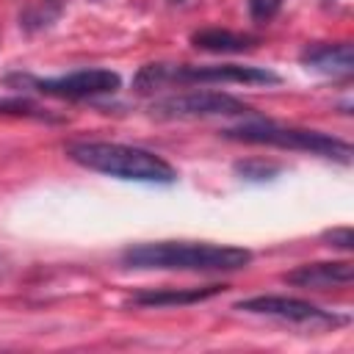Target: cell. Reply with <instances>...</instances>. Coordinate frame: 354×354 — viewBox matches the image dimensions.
I'll return each mask as SVG.
<instances>
[{
    "mask_svg": "<svg viewBox=\"0 0 354 354\" xmlns=\"http://www.w3.org/2000/svg\"><path fill=\"white\" fill-rule=\"evenodd\" d=\"M252 252L221 243H191V241H158L138 243L122 252L127 268L155 271H238L249 266Z\"/></svg>",
    "mask_w": 354,
    "mask_h": 354,
    "instance_id": "obj_1",
    "label": "cell"
},
{
    "mask_svg": "<svg viewBox=\"0 0 354 354\" xmlns=\"http://www.w3.org/2000/svg\"><path fill=\"white\" fill-rule=\"evenodd\" d=\"M66 158L83 169L119 177V180L160 183V185H169L177 180V171L169 160L141 147H127L113 141H75L66 147Z\"/></svg>",
    "mask_w": 354,
    "mask_h": 354,
    "instance_id": "obj_2",
    "label": "cell"
},
{
    "mask_svg": "<svg viewBox=\"0 0 354 354\" xmlns=\"http://www.w3.org/2000/svg\"><path fill=\"white\" fill-rule=\"evenodd\" d=\"M174 83H279V77L271 69L241 64H147L133 77V88L138 94H152Z\"/></svg>",
    "mask_w": 354,
    "mask_h": 354,
    "instance_id": "obj_3",
    "label": "cell"
},
{
    "mask_svg": "<svg viewBox=\"0 0 354 354\" xmlns=\"http://www.w3.org/2000/svg\"><path fill=\"white\" fill-rule=\"evenodd\" d=\"M224 138L246 141V144H268L279 149H299L321 158H335L340 163L351 160V147L335 136H326L321 130H301V127H279L271 122H246L238 127L221 130Z\"/></svg>",
    "mask_w": 354,
    "mask_h": 354,
    "instance_id": "obj_4",
    "label": "cell"
},
{
    "mask_svg": "<svg viewBox=\"0 0 354 354\" xmlns=\"http://www.w3.org/2000/svg\"><path fill=\"white\" fill-rule=\"evenodd\" d=\"M152 113L160 119H205V116H241V113H252V108L221 91H188L152 102Z\"/></svg>",
    "mask_w": 354,
    "mask_h": 354,
    "instance_id": "obj_5",
    "label": "cell"
},
{
    "mask_svg": "<svg viewBox=\"0 0 354 354\" xmlns=\"http://www.w3.org/2000/svg\"><path fill=\"white\" fill-rule=\"evenodd\" d=\"M22 83H30L36 91L61 97V100H86L97 94H111L122 86L119 75L111 69H80V72H69L61 77H44V80L22 77Z\"/></svg>",
    "mask_w": 354,
    "mask_h": 354,
    "instance_id": "obj_6",
    "label": "cell"
},
{
    "mask_svg": "<svg viewBox=\"0 0 354 354\" xmlns=\"http://www.w3.org/2000/svg\"><path fill=\"white\" fill-rule=\"evenodd\" d=\"M235 310L243 313H254V315H271V318H282V321H293V324H337L340 318L310 304L301 299H290V296H252L235 304Z\"/></svg>",
    "mask_w": 354,
    "mask_h": 354,
    "instance_id": "obj_7",
    "label": "cell"
},
{
    "mask_svg": "<svg viewBox=\"0 0 354 354\" xmlns=\"http://www.w3.org/2000/svg\"><path fill=\"white\" fill-rule=\"evenodd\" d=\"M285 282L296 288H346L354 279V266L351 260H335V263H304L282 277Z\"/></svg>",
    "mask_w": 354,
    "mask_h": 354,
    "instance_id": "obj_8",
    "label": "cell"
},
{
    "mask_svg": "<svg viewBox=\"0 0 354 354\" xmlns=\"http://www.w3.org/2000/svg\"><path fill=\"white\" fill-rule=\"evenodd\" d=\"M301 64L321 72V75H351L354 69V53L348 41L337 44H310L301 53Z\"/></svg>",
    "mask_w": 354,
    "mask_h": 354,
    "instance_id": "obj_9",
    "label": "cell"
},
{
    "mask_svg": "<svg viewBox=\"0 0 354 354\" xmlns=\"http://www.w3.org/2000/svg\"><path fill=\"white\" fill-rule=\"evenodd\" d=\"M224 285H207V288H183V290H171V288H163V290H144V293H136L133 296V304H141V307H174V304H196V301H205L216 293H221Z\"/></svg>",
    "mask_w": 354,
    "mask_h": 354,
    "instance_id": "obj_10",
    "label": "cell"
},
{
    "mask_svg": "<svg viewBox=\"0 0 354 354\" xmlns=\"http://www.w3.org/2000/svg\"><path fill=\"white\" fill-rule=\"evenodd\" d=\"M191 44L196 50H207V53H243V50H252L257 44V39L246 36V33L221 30V28H205L191 36Z\"/></svg>",
    "mask_w": 354,
    "mask_h": 354,
    "instance_id": "obj_11",
    "label": "cell"
},
{
    "mask_svg": "<svg viewBox=\"0 0 354 354\" xmlns=\"http://www.w3.org/2000/svg\"><path fill=\"white\" fill-rule=\"evenodd\" d=\"M58 14H61V0H36V3L22 14V25H25L28 30H36V28L50 25Z\"/></svg>",
    "mask_w": 354,
    "mask_h": 354,
    "instance_id": "obj_12",
    "label": "cell"
},
{
    "mask_svg": "<svg viewBox=\"0 0 354 354\" xmlns=\"http://www.w3.org/2000/svg\"><path fill=\"white\" fill-rule=\"evenodd\" d=\"M0 113L6 116H33V119H47V111H41L39 105H33L30 100H0Z\"/></svg>",
    "mask_w": 354,
    "mask_h": 354,
    "instance_id": "obj_13",
    "label": "cell"
},
{
    "mask_svg": "<svg viewBox=\"0 0 354 354\" xmlns=\"http://www.w3.org/2000/svg\"><path fill=\"white\" fill-rule=\"evenodd\" d=\"M282 0H249V14L254 22H268L279 11Z\"/></svg>",
    "mask_w": 354,
    "mask_h": 354,
    "instance_id": "obj_14",
    "label": "cell"
},
{
    "mask_svg": "<svg viewBox=\"0 0 354 354\" xmlns=\"http://www.w3.org/2000/svg\"><path fill=\"white\" fill-rule=\"evenodd\" d=\"M324 241H329V246H337V249H351V246H354L351 227H337V230H329V232H324Z\"/></svg>",
    "mask_w": 354,
    "mask_h": 354,
    "instance_id": "obj_15",
    "label": "cell"
},
{
    "mask_svg": "<svg viewBox=\"0 0 354 354\" xmlns=\"http://www.w3.org/2000/svg\"><path fill=\"white\" fill-rule=\"evenodd\" d=\"M235 169L243 177H252V180H263L268 174H277V166H266V163H238Z\"/></svg>",
    "mask_w": 354,
    "mask_h": 354,
    "instance_id": "obj_16",
    "label": "cell"
},
{
    "mask_svg": "<svg viewBox=\"0 0 354 354\" xmlns=\"http://www.w3.org/2000/svg\"><path fill=\"white\" fill-rule=\"evenodd\" d=\"M171 3H183V0H171Z\"/></svg>",
    "mask_w": 354,
    "mask_h": 354,
    "instance_id": "obj_17",
    "label": "cell"
}]
</instances>
